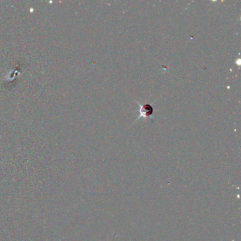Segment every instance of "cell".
Listing matches in <instances>:
<instances>
[{
  "label": "cell",
  "mask_w": 241,
  "mask_h": 241,
  "mask_svg": "<svg viewBox=\"0 0 241 241\" xmlns=\"http://www.w3.org/2000/svg\"><path fill=\"white\" fill-rule=\"evenodd\" d=\"M137 103L139 106V118H138V119H139V118H144V119L152 118L153 115V112H154V110H153V108L151 104L146 103L144 105H143V106H141V105L139 104L138 102H137Z\"/></svg>",
  "instance_id": "1"
}]
</instances>
